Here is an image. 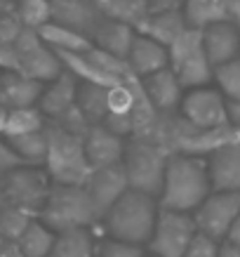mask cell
I'll use <instances>...</instances> for the list:
<instances>
[{
  "instance_id": "48",
  "label": "cell",
  "mask_w": 240,
  "mask_h": 257,
  "mask_svg": "<svg viewBox=\"0 0 240 257\" xmlns=\"http://www.w3.org/2000/svg\"><path fill=\"white\" fill-rule=\"evenodd\" d=\"M233 140L240 144V127H233Z\"/></svg>"
},
{
  "instance_id": "6",
  "label": "cell",
  "mask_w": 240,
  "mask_h": 257,
  "mask_svg": "<svg viewBox=\"0 0 240 257\" xmlns=\"http://www.w3.org/2000/svg\"><path fill=\"white\" fill-rule=\"evenodd\" d=\"M170 69L184 90L207 87L214 78V66L209 64L205 47H202V31L188 29L174 45L167 50Z\"/></svg>"
},
{
  "instance_id": "11",
  "label": "cell",
  "mask_w": 240,
  "mask_h": 257,
  "mask_svg": "<svg viewBox=\"0 0 240 257\" xmlns=\"http://www.w3.org/2000/svg\"><path fill=\"white\" fill-rule=\"evenodd\" d=\"M240 217V194H212L193 212L198 234L209 236L212 241H226L233 222Z\"/></svg>"
},
{
  "instance_id": "5",
  "label": "cell",
  "mask_w": 240,
  "mask_h": 257,
  "mask_svg": "<svg viewBox=\"0 0 240 257\" xmlns=\"http://www.w3.org/2000/svg\"><path fill=\"white\" fill-rule=\"evenodd\" d=\"M170 156V151L160 147L158 142H151L146 137H130L123 158L130 189L158 198L163 191L165 168H167Z\"/></svg>"
},
{
  "instance_id": "15",
  "label": "cell",
  "mask_w": 240,
  "mask_h": 257,
  "mask_svg": "<svg viewBox=\"0 0 240 257\" xmlns=\"http://www.w3.org/2000/svg\"><path fill=\"white\" fill-rule=\"evenodd\" d=\"M202 47L212 66L231 62L240 57V26L233 19L212 24L207 29H202Z\"/></svg>"
},
{
  "instance_id": "38",
  "label": "cell",
  "mask_w": 240,
  "mask_h": 257,
  "mask_svg": "<svg viewBox=\"0 0 240 257\" xmlns=\"http://www.w3.org/2000/svg\"><path fill=\"white\" fill-rule=\"evenodd\" d=\"M24 26L19 22V17H3L0 19V43H10L15 45L17 38L22 36Z\"/></svg>"
},
{
  "instance_id": "12",
  "label": "cell",
  "mask_w": 240,
  "mask_h": 257,
  "mask_svg": "<svg viewBox=\"0 0 240 257\" xmlns=\"http://www.w3.org/2000/svg\"><path fill=\"white\" fill-rule=\"evenodd\" d=\"M130 189L127 184V175H125L123 165H111V168H101L92 170L90 179L85 182V191L92 198V205L99 219L118 203V198Z\"/></svg>"
},
{
  "instance_id": "31",
  "label": "cell",
  "mask_w": 240,
  "mask_h": 257,
  "mask_svg": "<svg viewBox=\"0 0 240 257\" xmlns=\"http://www.w3.org/2000/svg\"><path fill=\"white\" fill-rule=\"evenodd\" d=\"M47 127L45 116L38 106L31 109H15L8 113V127H5V137H22V135L43 133Z\"/></svg>"
},
{
  "instance_id": "32",
  "label": "cell",
  "mask_w": 240,
  "mask_h": 257,
  "mask_svg": "<svg viewBox=\"0 0 240 257\" xmlns=\"http://www.w3.org/2000/svg\"><path fill=\"white\" fill-rule=\"evenodd\" d=\"M33 215L19 210V208H12V205H5L3 212H0V241L5 243H17L24 236V231L31 226Z\"/></svg>"
},
{
  "instance_id": "4",
  "label": "cell",
  "mask_w": 240,
  "mask_h": 257,
  "mask_svg": "<svg viewBox=\"0 0 240 257\" xmlns=\"http://www.w3.org/2000/svg\"><path fill=\"white\" fill-rule=\"evenodd\" d=\"M38 219L45 226H50L55 234H64V231L90 229L99 219V215L94 210L92 198L85 191V187L52 184V191L47 196Z\"/></svg>"
},
{
  "instance_id": "22",
  "label": "cell",
  "mask_w": 240,
  "mask_h": 257,
  "mask_svg": "<svg viewBox=\"0 0 240 257\" xmlns=\"http://www.w3.org/2000/svg\"><path fill=\"white\" fill-rule=\"evenodd\" d=\"M188 31L181 12H160V15H146L137 26V33L146 36V38L155 40L158 45H163L170 50L184 33Z\"/></svg>"
},
{
  "instance_id": "30",
  "label": "cell",
  "mask_w": 240,
  "mask_h": 257,
  "mask_svg": "<svg viewBox=\"0 0 240 257\" xmlns=\"http://www.w3.org/2000/svg\"><path fill=\"white\" fill-rule=\"evenodd\" d=\"M101 17L106 19H116V22H125L130 26H139L141 19L146 17V5L144 0H92Z\"/></svg>"
},
{
  "instance_id": "9",
  "label": "cell",
  "mask_w": 240,
  "mask_h": 257,
  "mask_svg": "<svg viewBox=\"0 0 240 257\" xmlns=\"http://www.w3.org/2000/svg\"><path fill=\"white\" fill-rule=\"evenodd\" d=\"M179 116L193 130L226 127L228 125V101L212 85L186 90L184 99L179 104Z\"/></svg>"
},
{
  "instance_id": "10",
  "label": "cell",
  "mask_w": 240,
  "mask_h": 257,
  "mask_svg": "<svg viewBox=\"0 0 240 257\" xmlns=\"http://www.w3.org/2000/svg\"><path fill=\"white\" fill-rule=\"evenodd\" d=\"M17 57H19V73H24L26 78L38 80L43 85L57 80L64 73V66L59 62L55 50L40 40L38 31H31V29H24L22 36L17 38L15 43Z\"/></svg>"
},
{
  "instance_id": "8",
  "label": "cell",
  "mask_w": 240,
  "mask_h": 257,
  "mask_svg": "<svg viewBox=\"0 0 240 257\" xmlns=\"http://www.w3.org/2000/svg\"><path fill=\"white\" fill-rule=\"evenodd\" d=\"M195 236H198V226L193 215L160 208L153 236L148 241V252L155 257H184Z\"/></svg>"
},
{
  "instance_id": "7",
  "label": "cell",
  "mask_w": 240,
  "mask_h": 257,
  "mask_svg": "<svg viewBox=\"0 0 240 257\" xmlns=\"http://www.w3.org/2000/svg\"><path fill=\"white\" fill-rule=\"evenodd\" d=\"M3 187H5L8 205L38 217L47 196L52 191V179L45 172V168L19 165L17 170H12L10 175L3 177Z\"/></svg>"
},
{
  "instance_id": "33",
  "label": "cell",
  "mask_w": 240,
  "mask_h": 257,
  "mask_svg": "<svg viewBox=\"0 0 240 257\" xmlns=\"http://www.w3.org/2000/svg\"><path fill=\"white\" fill-rule=\"evenodd\" d=\"M214 87L226 97V101H240V57L214 66Z\"/></svg>"
},
{
  "instance_id": "16",
  "label": "cell",
  "mask_w": 240,
  "mask_h": 257,
  "mask_svg": "<svg viewBox=\"0 0 240 257\" xmlns=\"http://www.w3.org/2000/svg\"><path fill=\"white\" fill-rule=\"evenodd\" d=\"M141 87H144L146 99L151 101V106L158 113H170L174 109L179 111V104L186 92L172 69H163L148 78H141Z\"/></svg>"
},
{
  "instance_id": "45",
  "label": "cell",
  "mask_w": 240,
  "mask_h": 257,
  "mask_svg": "<svg viewBox=\"0 0 240 257\" xmlns=\"http://www.w3.org/2000/svg\"><path fill=\"white\" fill-rule=\"evenodd\" d=\"M228 12H231V19H240V0H228Z\"/></svg>"
},
{
  "instance_id": "1",
  "label": "cell",
  "mask_w": 240,
  "mask_h": 257,
  "mask_svg": "<svg viewBox=\"0 0 240 257\" xmlns=\"http://www.w3.org/2000/svg\"><path fill=\"white\" fill-rule=\"evenodd\" d=\"M209 194H212V184H209L207 158L172 154L165 168L163 191L158 196L160 208L193 215Z\"/></svg>"
},
{
  "instance_id": "42",
  "label": "cell",
  "mask_w": 240,
  "mask_h": 257,
  "mask_svg": "<svg viewBox=\"0 0 240 257\" xmlns=\"http://www.w3.org/2000/svg\"><path fill=\"white\" fill-rule=\"evenodd\" d=\"M219 257H240V245H233L228 241L219 243Z\"/></svg>"
},
{
  "instance_id": "3",
  "label": "cell",
  "mask_w": 240,
  "mask_h": 257,
  "mask_svg": "<svg viewBox=\"0 0 240 257\" xmlns=\"http://www.w3.org/2000/svg\"><path fill=\"white\" fill-rule=\"evenodd\" d=\"M47 161L45 172L50 175L52 184L66 187H85L92 175V168L85 156V142L76 133L64 130L62 125H47Z\"/></svg>"
},
{
  "instance_id": "34",
  "label": "cell",
  "mask_w": 240,
  "mask_h": 257,
  "mask_svg": "<svg viewBox=\"0 0 240 257\" xmlns=\"http://www.w3.org/2000/svg\"><path fill=\"white\" fill-rule=\"evenodd\" d=\"M17 17L24 29L38 31L45 24L52 22V5H50V0H19Z\"/></svg>"
},
{
  "instance_id": "27",
  "label": "cell",
  "mask_w": 240,
  "mask_h": 257,
  "mask_svg": "<svg viewBox=\"0 0 240 257\" xmlns=\"http://www.w3.org/2000/svg\"><path fill=\"white\" fill-rule=\"evenodd\" d=\"M55 238H57L55 231L36 217L31 222V226L24 231L22 238L17 241V245L24 252V257H50L52 248H55Z\"/></svg>"
},
{
  "instance_id": "35",
  "label": "cell",
  "mask_w": 240,
  "mask_h": 257,
  "mask_svg": "<svg viewBox=\"0 0 240 257\" xmlns=\"http://www.w3.org/2000/svg\"><path fill=\"white\" fill-rule=\"evenodd\" d=\"M97 257H146V252L139 245H130V243L106 238V241H101L97 245Z\"/></svg>"
},
{
  "instance_id": "40",
  "label": "cell",
  "mask_w": 240,
  "mask_h": 257,
  "mask_svg": "<svg viewBox=\"0 0 240 257\" xmlns=\"http://www.w3.org/2000/svg\"><path fill=\"white\" fill-rule=\"evenodd\" d=\"M0 69L5 73L19 71V57H17L15 45H10V43H0Z\"/></svg>"
},
{
  "instance_id": "46",
  "label": "cell",
  "mask_w": 240,
  "mask_h": 257,
  "mask_svg": "<svg viewBox=\"0 0 240 257\" xmlns=\"http://www.w3.org/2000/svg\"><path fill=\"white\" fill-rule=\"evenodd\" d=\"M8 113L5 106H0V137H5V127H8Z\"/></svg>"
},
{
  "instance_id": "17",
  "label": "cell",
  "mask_w": 240,
  "mask_h": 257,
  "mask_svg": "<svg viewBox=\"0 0 240 257\" xmlns=\"http://www.w3.org/2000/svg\"><path fill=\"white\" fill-rule=\"evenodd\" d=\"M127 66H130L132 76L134 78H148L158 71L170 69V55H167V47L158 45L155 40L146 38L137 33L134 43L130 47V55H127Z\"/></svg>"
},
{
  "instance_id": "24",
  "label": "cell",
  "mask_w": 240,
  "mask_h": 257,
  "mask_svg": "<svg viewBox=\"0 0 240 257\" xmlns=\"http://www.w3.org/2000/svg\"><path fill=\"white\" fill-rule=\"evenodd\" d=\"M40 40L45 43L50 50L55 52H76V55H85L94 47L92 38H87L85 33H78L69 26H62V24L50 22L45 24L43 29H38Z\"/></svg>"
},
{
  "instance_id": "37",
  "label": "cell",
  "mask_w": 240,
  "mask_h": 257,
  "mask_svg": "<svg viewBox=\"0 0 240 257\" xmlns=\"http://www.w3.org/2000/svg\"><path fill=\"white\" fill-rule=\"evenodd\" d=\"M19 165H24L19 161V156L15 154V149L10 147L8 137H0V177L10 175L12 170H17Z\"/></svg>"
},
{
  "instance_id": "49",
  "label": "cell",
  "mask_w": 240,
  "mask_h": 257,
  "mask_svg": "<svg viewBox=\"0 0 240 257\" xmlns=\"http://www.w3.org/2000/svg\"><path fill=\"white\" fill-rule=\"evenodd\" d=\"M146 257H155V255H151V252H148V255H146Z\"/></svg>"
},
{
  "instance_id": "2",
  "label": "cell",
  "mask_w": 240,
  "mask_h": 257,
  "mask_svg": "<svg viewBox=\"0 0 240 257\" xmlns=\"http://www.w3.org/2000/svg\"><path fill=\"white\" fill-rule=\"evenodd\" d=\"M158 212H160L158 198L127 189L116 205L101 217V222L109 238L144 248L153 236Z\"/></svg>"
},
{
  "instance_id": "14",
  "label": "cell",
  "mask_w": 240,
  "mask_h": 257,
  "mask_svg": "<svg viewBox=\"0 0 240 257\" xmlns=\"http://www.w3.org/2000/svg\"><path fill=\"white\" fill-rule=\"evenodd\" d=\"M207 172L212 191L240 194V144L231 142L207 156Z\"/></svg>"
},
{
  "instance_id": "18",
  "label": "cell",
  "mask_w": 240,
  "mask_h": 257,
  "mask_svg": "<svg viewBox=\"0 0 240 257\" xmlns=\"http://www.w3.org/2000/svg\"><path fill=\"white\" fill-rule=\"evenodd\" d=\"M43 90H45L43 83L26 78L19 71L3 73L0 76V106H5L8 111L38 106Z\"/></svg>"
},
{
  "instance_id": "25",
  "label": "cell",
  "mask_w": 240,
  "mask_h": 257,
  "mask_svg": "<svg viewBox=\"0 0 240 257\" xmlns=\"http://www.w3.org/2000/svg\"><path fill=\"white\" fill-rule=\"evenodd\" d=\"M181 15H184L188 29H195V31H202L212 24L231 19L228 0H184Z\"/></svg>"
},
{
  "instance_id": "29",
  "label": "cell",
  "mask_w": 240,
  "mask_h": 257,
  "mask_svg": "<svg viewBox=\"0 0 240 257\" xmlns=\"http://www.w3.org/2000/svg\"><path fill=\"white\" fill-rule=\"evenodd\" d=\"M10 147L15 149V154L19 156L24 165L31 168H45L47 161V133H33V135H22V137H8Z\"/></svg>"
},
{
  "instance_id": "44",
  "label": "cell",
  "mask_w": 240,
  "mask_h": 257,
  "mask_svg": "<svg viewBox=\"0 0 240 257\" xmlns=\"http://www.w3.org/2000/svg\"><path fill=\"white\" fill-rule=\"evenodd\" d=\"M226 241L233 243V245H240V217L233 222L231 231H228V236H226Z\"/></svg>"
},
{
  "instance_id": "20",
  "label": "cell",
  "mask_w": 240,
  "mask_h": 257,
  "mask_svg": "<svg viewBox=\"0 0 240 257\" xmlns=\"http://www.w3.org/2000/svg\"><path fill=\"white\" fill-rule=\"evenodd\" d=\"M76 94H78V80L71 76L69 71H64L57 80L45 85L43 94H40L38 109L43 111L45 118L59 120L71 109H76Z\"/></svg>"
},
{
  "instance_id": "28",
  "label": "cell",
  "mask_w": 240,
  "mask_h": 257,
  "mask_svg": "<svg viewBox=\"0 0 240 257\" xmlns=\"http://www.w3.org/2000/svg\"><path fill=\"white\" fill-rule=\"evenodd\" d=\"M50 257H97V245L92 241L90 229L57 234L55 248H52Z\"/></svg>"
},
{
  "instance_id": "23",
  "label": "cell",
  "mask_w": 240,
  "mask_h": 257,
  "mask_svg": "<svg viewBox=\"0 0 240 257\" xmlns=\"http://www.w3.org/2000/svg\"><path fill=\"white\" fill-rule=\"evenodd\" d=\"M233 140V127H217V130H191L184 140L179 142V147L174 154H188V156H200L207 158L221 147L231 144Z\"/></svg>"
},
{
  "instance_id": "21",
  "label": "cell",
  "mask_w": 240,
  "mask_h": 257,
  "mask_svg": "<svg viewBox=\"0 0 240 257\" xmlns=\"http://www.w3.org/2000/svg\"><path fill=\"white\" fill-rule=\"evenodd\" d=\"M134 36H137V29H134V26L101 17V22L94 26V31L90 38H92L94 47H99L104 52H109V55L127 62V55H130V47H132V43H134Z\"/></svg>"
},
{
  "instance_id": "26",
  "label": "cell",
  "mask_w": 240,
  "mask_h": 257,
  "mask_svg": "<svg viewBox=\"0 0 240 257\" xmlns=\"http://www.w3.org/2000/svg\"><path fill=\"white\" fill-rule=\"evenodd\" d=\"M106 90H109V87L92 85V83H78L76 106H78V111H80V116L87 120V125H101V120L109 113Z\"/></svg>"
},
{
  "instance_id": "13",
  "label": "cell",
  "mask_w": 240,
  "mask_h": 257,
  "mask_svg": "<svg viewBox=\"0 0 240 257\" xmlns=\"http://www.w3.org/2000/svg\"><path fill=\"white\" fill-rule=\"evenodd\" d=\"M85 156L92 170L111 168V165H123L127 140H120L116 135H111L104 125H90L85 137Z\"/></svg>"
},
{
  "instance_id": "43",
  "label": "cell",
  "mask_w": 240,
  "mask_h": 257,
  "mask_svg": "<svg viewBox=\"0 0 240 257\" xmlns=\"http://www.w3.org/2000/svg\"><path fill=\"white\" fill-rule=\"evenodd\" d=\"M0 257H24V252L19 250L17 243H5L3 241V245H0Z\"/></svg>"
},
{
  "instance_id": "19",
  "label": "cell",
  "mask_w": 240,
  "mask_h": 257,
  "mask_svg": "<svg viewBox=\"0 0 240 257\" xmlns=\"http://www.w3.org/2000/svg\"><path fill=\"white\" fill-rule=\"evenodd\" d=\"M50 5H52V22L69 26L78 33H85L87 38L101 22V12L92 0H50Z\"/></svg>"
},
{
  "instance_id": "39",
  "label": "cell",
  "mask_w": 240,
  "mask_h": 257,
  "mask_svg": "<svg viewBox=\"0 0 240 257\" xmlns=\"http://www.w3.org/2000/svg\"><path fill=\"white\" fill-rule=\"evenodd\" d=\"M146 15H160V12H181L184 0H144Z\"/></svg>"
},
{
  "instance_id": "36",
  "label": "cell",
  "mask_w": 240,
  "mask_h": 257,
  "mask_svg": "<svg viewBox=\"0 0 240 257\" xmlns=\"http://www.w3.org/2000/svg\"><path fill=\"white\" fill-rule=\"evenodd\" d=\"M184 257H219V243L212 241L209 236L198 234Z\"/></svg>"
},
{
  "instance_id": "47",
  "label": "cell",
  "mask_w": 240,
  "mask_h": 257,
  "mask_svg": "<svg viewBox=\"0 0 240 257\" xmlns=\"http://www.w3.org/2000/svg\"><path fill=\"white\" fill-rule=\"evenodd\" d=\"M5 205H8V201H5V187H3V177H0V212H3Z\"/></svg>"
},
{
  "instance_id": "41",
  "label": "cell",
  "mask_w": 240,
  "mask_h": 257,
  "mask_svg": "<svg viewBox=\"0 0 240 257\" xmlns=\"http://www.w3.org/2000/svg\"><path fill=\"white\" fill-rule=\"evenodd\" d=\"M228 125L240 127V101H228Z\"/></svg>"
}]
</instances>
